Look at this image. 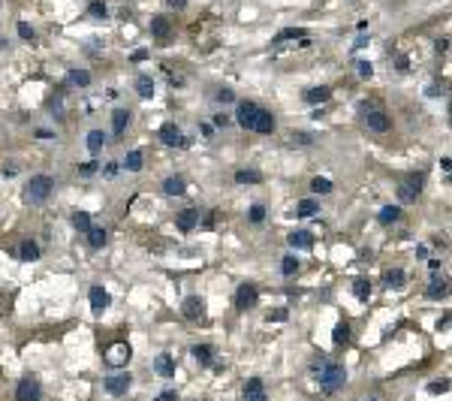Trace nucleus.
I'll list each match as a JSON object with an SVG mask.
<instances>
[{
	"label": "nucleus",
	"mask_w": 452,
	"mask_h": 401,
	"mask_svg": "<svg viewBox=\"0 0 452 401\" xmlns=\"http://www.w3.org/2000/svg\"><path fill=\"white\" fill-rule=\"evenodd\" d=\"M160 139H163V145H184V133H181L178 124H163L160 127Z\"/></svg>",
	"instance_id": "obj_11"
},
{
	"label": "nucleus",
	"mask_w": 452,
	"mask_h": 401,
	"mask_svg": "<svg viewBox=\"0 0 452 401\" xmlns=\"http://www.w3.org/2000/svg\"><path fill=\"white\" fill-rule=\"evenodd\" d=\"M329 97H332V88H326V85L308 88V91H305V100H308V103H326Z\"/></svg>",
	"instance_id": "obj_24"
},
{
	"label": "nucleus",
	"mask_w": 452,
	"mask_h": 401,
	"mask_svg": "<svg viewBox=\"0 0 452 401\" xmlns=\"http://www.w3.org/2000/svg\"><path fill=\"white\" fill-rule=\"evenodd\" d=\"M416 257H419V260H425V257H428V247H425V244H419V247H416Z\"/></svg>",
	"instance_id": "obj_56"
},
{
	"label": "nucleus",
	"mask_w": 452,
	"mask_h": 401,
	"mask_svg": "<svg viewBox=\"0 0 452 401\" xmlns=\"http://www.w3.org/2000/svg\"><path fill=\"white\" fill-rule=\"evenodd\" d=\"M383 281H386L389 286H404V281H407V275H404L401 269H389V272L383 275Z\"/></svg>",
	"instance_id": "obj_35"
},
{
	"label": "nucleus",
	"mask_w": 452,
	"mask_h": 401,
	"mask_svg": "<svg viewBox=\"0 0 452 401\" xmlns=\"http://www.w3.org/2000/svg\"><path fill=\"white\" fill-rule=\"evenodd\" d=\"M256 115H259V106H256V103H250V100H241V103H238V109H235V118H238V124H241L244 130H253Z\"/></svg>",
	"instance_id": "obj_6"
},
{
	"label": "nucleus",
	"mask_w": 452,
	"mask_h": 401,
	"mask_svg": "<svg viewBox=\"0 0 452 401\" xmlns=\"http://www.w3.org/2000/svg\"><path fill=\"white\" fill-rule=\"evenodd\" d=\"M18 253H21V260H24V263H33V260H40V244L27 238V241H21Z\"/></svg>",
	"instance_id": "obj_22"
},
{
	"label": "nucleus",
	"mask_w": 452,
	"mask_h": 401,
	"mask_svg": "<svg viewBox=\"0 0 452 401\" xmlns=\"http://www.w3.org/2000/svg\"><path fill=\"white\" fill-rule=\"evenodd\" d=\"M157 401H178V395H175V392H172V389H169V392H163V395H160V398H157Z\"/></svg>",
	"instance_id": "obj_53"
},
{
	"label": "nucleus",
	"mask_w": 452,
	"mask_h": 401,
	"mask_svg": "<svg viewBox=\"0 0 452 401\" xmlns=\"http://www.w3.org/2000/svg\"><path fill=\"white\" fill-rule=\"evenodd\" d=\"M79 172H82V175H94V172H97V160H91V163H82V166H79Z\"/></svg>",
	"instance_id": "obj_48"
},
{
	"label": "nucleus",
	"mask_w": 452,
	"mask_h": 401,
	"mask_svg": "<svg viewBox=\"0 0 452 401\" xmlns=\"http://www.w3.org/2000/svg\"><path fill=\"white\" fill-rule=\"evenodd\" d=\"M145 57H148V52H145V49H136V52L130 55V60H136V63H139V60H145Z\"/></svg>",
	"instance_id": "obj_50"
},
{
	"label": "nucleus",
	"mask_w": 452,
	"mask_h": 401,
	"mask_svg": "<svg viewBox=\"0 0 452 401\" xmlns=\"http://www.w3.org/2000/svg\"><path fill=\"white\" fill-rule=\"evenodd\" d=\"M124 169H130V172H139L142 169V151H130L127 157H124V163H121Z\"/></svg>",
	"instance_id": "obj_34"
},
{
	"label": "nucleus",
	"mask_w": 452,
	"mask_h": 401,
	"mask_svg": "<svg viewBox=\"0 0 452 401\" xmlns=\"http://www.w3.org/2000/svg\"><path fill=\"white\" fill-rule=\"evenodd\" d=\"M446 389H449V380H437V383L428 386V392H434V395H440V392H446Z\"/></svg>",
	"instance_id": "obj_46"
},
{
	"label": "nucleus",
	"mask_w": 452,
	"mask_h": 401,
	"mask_svg": "<svg viewBox=\"0 0 452 401\" xmlns=\"http://www.w3.org/2000/svg\"><path fill=\"white\" fill-rule=\"evenodd\" d=\"M136 91H139V97H142V100H151V97H154V82H151L148 76H139Z\"/></svg>",
	"instance_id": "obj_31"
},
{
	"label": "nucleus",
	"mask_w": 452,
	"mask_h": 401,
	"mask_svg": "<svg viewBox=\"0 0 452 401\" xmlns=\"http://www.w3.org/2000/svg\"><path fill=\"white\" fill-rule=\"evenodd\" d=\"M235 181H238V184H259L262 175L253 172V169H238V172H235Z\"/></svg>",
	"instance_id": "obj_29"
},
{
	"label": "nucleus",
	"mask_w": 452,
	"mask_h": 401,
	"mask_svg": "<svg viewBox=\"0 0 452 401\" xmlns=\"http://www.w3.org/2000/svg\"><path fill=\"white\" fill-rule=\"evenodd\" d=\"M256 299H259V293H256V286H253V284H241V286H238V293H235V305H238L241 311L253 308V305H256Z\"/></svg>",
	"instance_id": "obj_8"
},
{
	"label": "nucleus",
	"mask_w": 452,
	"mask_h": 401,
	"mask_svg": "<svg viewBox=\"0 0 452 401\" xmlns=\"http://www.w3.org/2000/svg\"><path fill=\"white\" fill-rule=\"evenodd\" d=\"M292 142H298V145H311V136H308V133H292Z\"/></svg>",
	"instance_id": "obj_49"
},
{
	"label": "nucleus",
	"mask_w": 452,
	"mask_h": 401,
	"mask_svg": "<svg viewBox=\"0 0 452 401\" xmlns=\"http://www.w3.org/2000/svg\"><path fill=\"white\" fill-rule=\"evenodd\" d=\"M422 181H425V175H422V172L410 175L404 184L398 187V199H401V202H413V199L419 196V190H422Z\"/></svg>",
	"instance_id": "obj_5"
},
{
	"label": "nucleus",
	"mask_w": 452,
	"mask_h": 401,
	"mask_svg": "<svg viewBox=\"0 0 452 401\" xmlns=\"http://www.w3.org/2000/svg\"><path fill=\"white\" fill-rule=\"evenodd\" d=\"M365 121H368V127H371L374 133H386V130L392 127V121H389V115H386V112H368V115H365Z\"/></svg>",
	"instance_id": "obj_10"
},
{
	"label": "nucleus",
	"mask_w": 452,
	"mask_h": 401,
	"mask_svg": "<svg viewBox=\"0 0 452 401\" xmlns=\"http://www.w3.org/2000/svg\"><path fill=\"white\" fill-rule=\"evenodd\" d=\"M85 235H88V244H91V247H97V250H100V247L109 241V232H106L103 227H91Z\"/></svg>",
	"instance_id": "obj_21"
},
{
	"label": "nucleus",
	"mask_w": 452,
	"mask_h": 401,
	"mask_svg": "<svg viewBox=\"0 0 452 401\" xmlns=\"http://www.w3.org/2000/svg\"><path fill=\"white\" fill-rule=\"evenodd\" d=\"M286 40H305V30L301 27H286L275 36V43H286Z\"/></svg>",
	"instance_id": "obj_32"
},
{
	"label": "nucleus",
	"mask_w": 452,
	"mask_h": 401,
	"mask_svg": "<svg viewBox=\"0 0 452 401\" xmlns=\"http://www.w3.org/2000/svg\"><path fill=\"white\" fill-rule=\"evenodd\" d=\"M353 293H356V296H359L362 302H368V296H371V284H368L365 278H359V281L353 284Z\"/></svg>",
	"instance_id": "obj_37"
},
{
	"label": "nucleus",
	"mask_w": 452,
	"mask_h": 401,
	"mask_svg": "<svg viewBox=\"0 0 452 401\" xmlns=\"http://www.w3.org/2000/svg\"><path fill=\"white\" fill-rule=\"evenodd\" d=\"M106 3H103V0H91V6H88V15L91 18H106Z\"/></svg>",
	"instance_id": "obj_39"
},
{
	"label": "nucleus",
	"mask_w": 452,
	"mask_h": 401,
	"mask_svg": "<svg viewBox=\"0 0 452 401\" xmlns=\"http://www.w3.org/2000/svg\"><path fill=\"white\" fill-rule=\"evenodd\" d=\"M356 72H359L362 79H371V76H374V66H371L368 60H356Z\"/></svg>",
	"instance_id": "obj_41"
},
{
	"label": "nucleus",
	"mask_w": 452,
	"mask_h": 401,
	"mask_svg": "<svg viewBox=\"0 0 452 401\" xmlns=\"http://www.w3.org/2000/svg\"><path fill=\"white\" fill-rule=\"evenodd\" d=\"M166 3H169L172 9H184V6H187V0H166Z\"/></svg>",
	"instance_id": "obj_51"
},
{
	"label": "nucleus",
	"mask_w": 452,
	"mask_h": 401,
	"mask_svg": "<svg viewBox=\"0 0 452 401\" xmlns=\"http://www.w3.org/2000/svg\"><path fill=\"white\" fill-rule=\"evenodd\" d=\"M217 100H220V103H232V100H235V94H232L229 88H220V91H217Z\"/></svg>",
	"instance_id": "obj_47"
},
{
	"label": "nucleus",
	"mask_w": 452,
	"mask_h": 401,
	"mask_svg": "<svg viewBox=\"0 0 452 401\" xmlns=\"http://www.w3.org/2000/svg\"><path fill=\"white\" fill-rule=\"evenodd\" d=\"M317 208H320V205H317L314 199H301V202H298V208H295V214H298V217H314V214H317Z\"/></svg>",
	"instance_id": "obj_33"
},
{
	"label": "nucleus",
	"mask_w": 452,
	"mask_h": 401,
	"mask_svg": "<svg viewBox=\"0 0 452 401\" xmlns=\"http://www.w3.org/2000/svg\"><path fill=\"white\" fill-rule=\"evenodd\" d=\"M52 184L55 181L49 178V175H33L30 181H27V187H24V199L27 202H46L49 199V193H52Z\"/></svg>",
	"instance_id": "obj_2"
},
{
	"label": "nucleus",
	"mask_w": 452,
	"mask_h": 401,
	"mask_svg": "<svg viewBox=\"0 0 452 401\" xmlns=\"http://www.w3.org/2000/svg\"><path fill=\"white\" fill-rule=\"evenodd\" d=\"M286 317H289V314H286L283 308H278V311H272V314H269V323H283Z\"/></svg>",
	"instance_id": "obj_45"
},
{
	"label": "nucleus",
	"mask_w": 452,
	"mask_h": 401,
	"mask_svg": "<svg viewBox=\"0 0 452 401\" xmlns=\"http://www.w3.org/2000/svg\"><path fill=\"white\" fill-rule=\"evenodd\" d=\"M449 49V40H446V36H440V40H437V52H446Z\"/></svg>",
	"instance_id": "obj_54"
},
{
	"label": "nucleus",
	"mask_w": 452,
	"mask_h": 401,
	"mask_svg": "<svg viewBox=\"0 0 452 401\" xmlns=\"http://www.w3.org/2000/svg\"><path fill=\"white\" fill-rule=\"evenodd\" d=\"M193 359H196V362H202V365H211L214 350H211L208 344H196V347H193Z\"/></svg>",
	"instance_id": "obj_28"
},
{
	"label": "nucleus",
	"mask_w": 452,
	"mask_h": 401,
	"mask_svg": "<svg viewBox=\"0 0 452 401\" xmlns=\"http://www.w3.org/2000/svg\"><path fill=\"white\" fill-rule=\"evenodd\" d=\"M395 66H398V69H401V72H404V69H407V66H410V63H407V57H398V63H395Z\"/></svg>",
	"instance_id": "obj_57"
},
{
	"label": "nucleus",
	"mask_w": 452,
	"mask_h": 401,
	"mask_svg": "<svg viewBox=\"0 0 452 401\" xmlns=\"http://www.w3.org/2000/svg\"><path fill=\"white\" fill-rule=\"evenodd\" d=\"M184 190H187V184H184L181 175H169V178L163 181V193H166V196H181Z\"/></svg>",
	"instance_id": "obj_17"
},
{
	"label": "nucleus",
	"mask_w": 452,
	"mask_h": 401,
	"mask_svg": "<svg viewBox=\"0 0 452 401\" xmlns=\"http://www.w3.org/2000/svg\"><path fill=\"white\" fill-rule=\"evenodd\" d=\"M66 85L69 88H88L91 85V72L88 69H69L66 72Z\"/></svg>",
	"instance_id": "obj_16"
},
{
	"label": "nucleus",
	"mask_w": 452,
	"mask_h": 401,
	"mask_svg": "<svg viewBox=\"0 0 452 401\" xmlns=\"http://www.w3.org/2000/svg\"><path fill=\"white\" fill-rule=\"evenodd\" d=\"M311 190H314V193H329V190H332V181L323 178V175H317V178L311 181Z\"/></svg>",
	"instance_id": "obj_38"
},
{
	"label": "nucleus",
	"mask_w": 452,
	"mask_h": 401,
	"mask_svg": "<svg viewBox=\"0 0 452 401\" xmlns=\"http://www.w3.org/2000/svg\"><path fill=\"white\" fill-rule=\"evenodd\" d=\"M130 356H133V350H130L127 344H112V347L106 350V365H109V368H127Z\"/></svg>",
	"instance_id": "obj_4"
},
{
	"label": "nucleus",
	"mask_w": 452,
	"mask_h": 401,
	"mask_svg": "<svg viewBox=\"0 0 452 401\" xmlns=\"http://www.w3.org/2000/svg\"><path fill=\"white\" fill-rule=\"evenodd\" d=\"M72 224H75V229H79V232H88V229H91V214L75 211V214H72Z\"/></svg>",
	"instance_id": "obj_36"
},
{
	"label": "nucleus",
	"mask_w": 452,
	"mask_h": 401,
	"mask_svg": "<svg viewBox=\"0 0 452 401\" xmlns=\"http://www.w3.org/2000/svg\"><path fill=\"white\" fill-rule=\"evenodd\" d=\"M175 224H178V229H181V232H190V229L199 224V208H184V211L178 214V221H175Z\"/></svg>",
	"instance_id": "obj_9"
},
{
	"label": "nucleus",
	"mask_w": 452,
	"mask_h": 401,
	"mask_svg": "<svg viewBox=\"0 0 452 401\" xmlns=\"http://www.w3.org/2000/svg\"><path fill=\"white\" fill-rule=\"evenodd\" d=\"M398 217H401V208H398V205H383L380 214H377V221H380V224H395Z\"/></svg>",
	"instance_id": "obj_26"
},
{
	"label": "nucleus",
	"mask_w": 452,
	"mask_h": 401,
	"mask_svg": "<svg viewBox=\"0 0 452 401\" xmlns=\"http://www.w3.org/2000/svg\"><path fill=\"white\" fill-rule=\"evenodd\" d=\"M88 296H91V308H94L97 314H100V311H106V308L112 305V296L106 293L103 286H91V293H88Z\"/></svg>",
	"instance_id": "obj_12"
},
{
	"label": "nucleus",
	"mask_w": 452,
	"mask_h": 401,
	"mask_svg": "<svg viewBox=\"0 0 452 401\" xmlns=\"http://www.w3.org/2000/svg\"><path fill=\"white\" fill-rule=\"evenodd\" d=\"M286 241H289L292 247H298V250L314 247V235H311L308 229H295V232H289V235H286Z\"/></svg>",
	"instance_id": "obj_13"
},
{
	"label": "nucleus",
	"mask_w": 452,
	"mask_h": 401,
	"mask_svg": "<svg viewBox=\"0 0 452 401\" xmlns=\"http://www.w3.org/2000/svg\"><path fill=\"white\" fill-rule=\"evenodd\" d=\"M18 36L24 43H33V27L27 24V21H18Z\"/></svg>",
	"instance_id": "obj_42"
},
{
	"label": "nucleus",
	"mask_w": 452,
	"mask_h": 401,
	"mask_svg": "<svg viewBox=\"0 0 452 401\" xmlns=\"http://www.w3.org/2000/svg\"><path fill=\"white\" fill-rule=\"evenodd\" d=\"M154 371H157L160 377H175V362H172L169 353H160V356L154 359Z\"/></svg>",
	"instance_id": "obj_14"
},
{
	"label": "nucleus",
	"mask_w": 452,
	"mask_h": 401,
	"mask_svg": "<svg viewBox=\"0 0 452 401\" xmlns=\"http://www.w3.org/2000/svg\"><path fill=\"white\" fill-rule=\"evenodd\" d=\"M151 33H154L160 43H166L169 40V18H154L151 21Z\"/></svg>",
	"instance_id": "obj_25"
},
{
	"label": "nucleus",
	"mask_w": 452,
	"mask_h": 401,
	"mask_svg": "<svg viewBox=\"0 0 452 401\" xmlns=\"http://www.w3.org/2000/svg\"><path fill=\"white\" fill-rule=\"evenodd\" d=\"M244 401H266V389H262V380H259V377L247 380V386H244Z\"/></svg>",
	"instance_id": "obj_15"
},
{
	"label": "nucleus",
	"mask_w": 452,
	"mask_h": 401,
	"mask_svg": "<svg viewBox=\"0 0 452 401\" xmlns=\"http://www.w3.org/2000/svg\"><path fill=\"white\" fill-rule=\"evenodd\" d=\"M314 374H317L323 392H338V389L344 386V380H347V371H344L341 365H335V362L323 359V356L314 362Z\"/></svg>",
	"instance_id": "obj_1"
},
{
	"label": "nucleus",
	"mask_w": 452,
	"mask_h": 401,
	"mask_svg": "<svg viewBox=\"0 0 452 401\" xmlns=\"http://www.w3.org/2000/svg\"><path fill=\"white\" fill-rule=\"evenodd\" d=\"M425 94H428V97H443V94H446V88H443V85H440V82H431V85H428V91H425Z\"/></svg>",
	"instance_id": "obj_44"
},
{
	"label": "nucleus",
	"mask_w": 452,
	"mask_h": 401,
	"mask_svg": "<svg viewBox=\"0 0 452 401\" xmlns=\"http://www.w3.org/2000/svg\"><path fill=\"white\" fill-rule=\"evenodd\" d=\"M199 130H202V136H205V139H211V136H214V127H211V124H202Z\"/></svg>",
	"instance_id": "obj_52"
},
{
	"label": "nucleus",
	"mask_w": 452,
	"mask_h": 401,
	"mask_svg": "<svg viewBox=\"0 0 452 401\" xmlns=\"http://www.w3.org/2000/svg\"><path fill=\"white\" fill-rule=\"evenodd\" d=\"M214 124H217V127H226V124H229V118H226V115H214Z\"/></svg>",
	"instance_id": "obj_55"
},
{
	"label": "nucleus",
	"mask_w": 452,
	"mask_h": 401,
	"mask_svg": "<svg viewBox=\"0 0 452 401\" xmlns=\"http://www.w3.org/2000/svg\"><path fill=\"white\" fill-rule=\"evenodd\" d=\"M253 130H256V133H262V136H269V133L275 130V118H272V112H262V109H259V115H256V121H253Z\"/></svg>",
	"instance_id": "obj_18"
},
{
	"label": "nucleus",
	"mask_w": 452,
	"mask_h": 401,
	"mask_svg": "<svg viewBox=\"0 0 452 401\" xmlns=\"http://www.w3.org/2000/svg\"><path fill=\"white\" fill-rule=\"evenodd\" d=\"M281 272H283V275H295V272H298V260H295V257H283V260H281Z\"/></svg>",
	"instance_id": "obj_40"
},
{
	"label": "nucleus",
	"mask_w": 452,
	"mask_h": 401,
	"mask_svg": "<svg viewBox=\"0 0 452 401\" xmlns=\"http://www.w3.org/2000/svg\"><path fill=\"white\" fill-rule=\"evenodd\" d=\"M332 338H335V344H347V341H350V323H347V320H341V323L335 326Z\"/></svg>",
	"instance_id": "obj_30"
},
{
	"label": "nucleus",
	"mask_w": 452,
	"mask_h": 401,
	"mask_svg": "<svg viewBox=\"0 0 452 401\" xmlns=\"http://www.w3.org/2000/svg\"><path fill=\"white\" fill-rule=\"evenodd\" d=\"M446 293H449V284H446L443 278H434V281L428 284V289H425V296H428V299H443Z\"/></svg>",
	"instance_id": "obj_20"
},
{
	"label": "nucleus",
	"mask_w": 452,
	"mask_h": 401,
	"mask_svg": "<svg viewBox=\"0 0 452 401\" xmlns=\"http://www.w3.org/2000/svg\"><path fill=\"white\" fill-rule=\"evenodd\" d=\"M43 398V386L36 377H21L15 386V401H40Z\"/></svg>",
	"instance_id": "obj_3"
},
{
	"label": "nucleus",
	"mask_w": 452,
	"mask_h": 401,
	"mask_svg": "<svg viewBox=\"0 0 452 401\" xmlns=\"http://www.w3.org/2000/svg\"><path fill=\"white\" fill-rule=\"evenodd\" d=\"M262 221H266V208L253 205V208H250V224H262Z\"/></svg>",
	"instance_id": "obj_43"
},
{
	"label": "nucleus",
	"mask_w": 452,
	"mask_h": 401,
	"mask_svg": "<svg viewBox=\"0 0 452 401\" xmlns=\"http://www.w3.org/2000/svg\"><path fill=\"white\" fill-rule=\"evenodd\" d=\"M103 142H106L103 130H91V133H88V151H91V154H100V151H103Z\"/></svg>",
	"instance_id": "obj_27"
},
{
	"label": "nucleus",
	"mask_w": 452,
	"mask_h": 401,
	"mask_svg": "<svg viewBox=\"0 0 452 401\" xmlns=\"http://www.w3.org/2000/svg\"><path fill=\"white\" fill-rule=\"evenodd\" d=\"M127 121H130V112H127V109H115V112H112V130H115V136L124 133Z\"/></svg>",
	"instance_id": "obj_23"
},
{
	"label": "nucleus",
	"mask_w": 452,
	"mask_h": 401,
	"mask_svg": "<svg viewBox=\"0 0 452 401\" xmlns=\"http://www.w3.org/2000/svg\"><path fill=\"white\" fill-rule=\"evenodd\" d=\"M130 383H133V377H130L127 371H118V374L106 377V392H109V395H127Z\"/></svg>",
	"instance_id": "obj_7"
},
{
	"label": "nucleus",
	"mask_w": 452,
	"mask_h": 401,
	"mask_svg": "<svg viewBox=\"0 0 452 401\" xmlns=\"http://www.w3.org/2000/svg\"><path fill=\"white\" fill-rule=\"evenodd\" d=\"M3 46H6V43H3V36H0V52H3Z\"/></svg>",
	"instance_id": "obj_58"
},
{
	"label": "nucleus",
	"mask_w": 452,
	"mask_h": 401,
	"mask_svg": "<svg viewBox=\"0 0 452 401\" xmlns=\"http://www.w3.org/2000/svg\"><path fill=\"white\" fill-rule=\"evenodd\" d=\"M202 311H205L202 299H196V296L184 299V317H187V320H199V317H202Z\"/></svg>",
	"instance_id": "obj_19"
}]
</instances>
